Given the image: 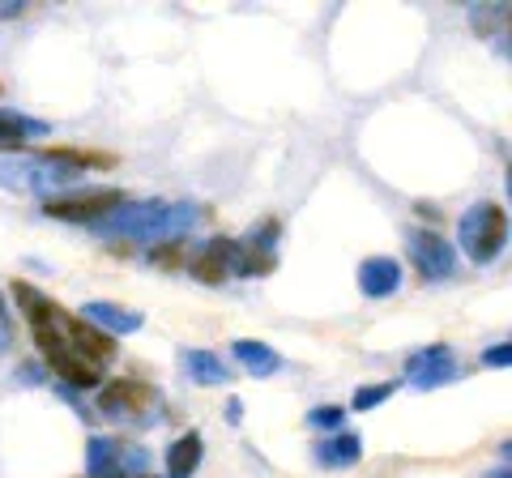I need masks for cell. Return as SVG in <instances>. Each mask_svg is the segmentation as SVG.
Segmentation results:
<instances>
[{
	"label": "cell",
	"instance_id": "obj_10",
	"mask_svg": "<svg viewBox=\"0 0 512 478\" xmlns=\"http://www.w3.org/2000/svg\"><path fill=\"white\" fill-rule=\"evenodd\" d=\"M457 376H461V363L453 355V346H444V342L406 359V380L414 389H444V385H453Z\"/></svg>",
	"mask_w": 512,
	"mask_h": 478
},
{
	"label": "cell",
	"instance_id": "obj_19",
	"mask_svg": "<svg viewBox=\"0 0 512 478\" xmlns=\"http://www.w3.org/2000/svg\"><path fill=\"white\" fill-rule=\"evenodd\" d=\"M205 457V440L201 432H184L180 440L167 449V478H192Z\"/></svg>",
	"mask_w": 512,
	"mask_h": 478
},
{
	"label": "cell",
	"instance_id": "obj_16",
	"mask_svg": "<svg viewBox=\"0 0 512 478\" xmlns=\"http://www.w3.org/2000/svg\"><path fill=\"white\" fill-rule=\"evenodd\" d=\"M312 457H316V466H325V470H346V466H355V461L363 457V436L333 432V436H325L316 444Z\"/></svg>",
	"mask_w": 512,
	"mask_h": 478
},
{
	"label": "cell",
	"instance_id": "obj_13",
	"mask_svg": "<svg viewBox=\"0 0 512 478\" xmlns=\"http://www.w3.org/2000/svg\"><path fill=\"white\" fill-rule=\"evenodd\" d=\"M60 333L69 338V346L77 350V355H86V359L94 363V368H103V363H107L111 355H116V342H111L103 329L86 325L82 316H77V321H73V316H64V321H60Z\"/></svg>",
	"mask_w": 512,
	"mask_h": 478
},
{
	"label": "cell",
	"instance_id": "obj_7",
	"mask_svg": "<svg viewBox=\"0 0 512 478\" xmlns=\"http://www.w3.org/2000/svg\"><path fill=\"white\" fill-rule=\"evenodd\" d=\"M150 466V453L141 444H124L111 436H94L86 444V474L90 478H128Z\"/></svg>",
	"mask_w": 512,
	"mask_h": 478
},
{
	"label": "cell",
	"instance_id": "obj_12",
	"mask_svg": "<svg viewBox=\"0 0 512 478\" xmlns=\"http://www.w3.org/2000/svg\"><path fill=\"white\" fill-rule=\"evenodd\" d=\"M13 299H18V312L30 321V329H56L64 321V308L52 295H43L39 286H30L22 278H13Z\"/></svg>",
	"mask_w": 512,
	"mask_h": 478
},
{
	"label": "cell",
	"instance_id": "obj_11",
	"mask_svg": "<svg viewBox=\"0 0 512 478\" xmlns=\"http://www.w3.org/2000/svg\"><path fill=\"white\" fill-rule=\"evenodd\" d=\"M192 269V278L205 282V286H218L235 274V239H210V244H201L192 257L184 261Z\"/></svg>",
	"mask_w": 512,
	"mask_h": 478
},
{
	"label": "cell",
	"instance_id": "obj_8",
	"mask_svg": "<svg viewBox=\"0 0 512 478\" xmlns=\"http://www.w3.org/2000/svg\"><path fill=\"white\" fill-rule=\"evenodd\" d=\"M406 248H410V261H414V269H419L423 282H444V278L457 274V248L448 244L444 235L419 227V231L406 235Z\"/></svg>",
	"mask_w": 512,
	"mask_h": 478
},
{
	"label": "cell",
	"instance_id": "obj_21",
	"mask_svg": "<svg viewBox=\"0 0 512 478\" xmlns=\"http://www.w3.org/2000/svg\"><path fill=\"white\" fill-rule=\"evenodd\" d=\"M397 385H402V380H380V385H363V389H355V402H350V406H355L359 414H363V410H376L384 397L397 393Z\"/></svg>",
	"mask_w": 512,
	"mask_h": 478
},
{
	"label": "cell",
	"instance_id": "obj_14",
	"mask_svg": "<svg viewBox=\"0 0 512 478\" xmlns=\"http://www.w3.org/2000/svg\"><path fill=\"white\" fill-rule=\"evenodd\" d=\"M82 321L94 325V329H103L107 338H124V333H137L141 325H146V316L133 312V308H120V304H107V299H90V304L82 308Z\"/></svg>",
	"mask_w": 512,
	"mask_h": 478
},
{
	"label": "cell",
	"instance_id": "obj_18",
	"mask_svg": "<svg viewBox=\"0 0 512 478\" xmlns=\"http://www.w3.org/2000/svg\"><path fill=\"white\" fill-rule=\"evenodd\" d=\"M235 359H239V368H244L248 376H256V380H265V376H274V372H282V355L269 342H256V338H239L235 346Z\"/></svg>",
	"mask_w": 512,
	"mask_h": 478
},
{
	"label": "cell",
	"instance_id": "obj_22",
	"mask_svg": "<svg viewBox=\"0 0 512 478\" xmlns=\"http://www.w3.org/2000/svg\"><path fill=\"white\" fill-rule=\"evenodd\" d=\"M342 423H346V410L342 406H316L308 414V427H316V432H338Z\"/></svg>",
	"mask_w": 512,
	"mask_h": 478
},
{
	"label": "cell",
	"instance_id": "obj_9",
	"mask_svg": "<svg viewBox=\"0 0 512 478\" xmlns=\"http://www.w3.org/2000/svg\"><path fill=\"white\" fill-rule=\"evenodd\" d=\"M278 235H282V227L269 218L256 231H248V239H235V274L239 278L269 274V269L278 265Z\"/></svg>",
	"mask_w": 512,
	"mask_h": 478
},
{
	"label": "cell",
	"instance_id": "obj_20",
	"mask_svg": "<svg viewBox=\"0 0 512 478\" xmlns=\"http://www.w3.org/2000/svg\"><path fill=\"white\" fill-rule=\"evenodd\" d=\"M26 137H47V124L18 111H0V150H18Z\"/></svg>",
	"mask_w": 512,
	"mask_h": 478
},
{
	"label": "cell",
	"instance_id": "obj_3",
	"mask_svg": "<svg viewBox=\"0 0 512 478\" xmlns=\"http://www.w3.org/2000/svg\"><path fill=\"white\" fill-rule=\"evenodd\" d=\"M457 239H461V252H466L474 265H491L504 252V244H508V214H504V205L474 201L470 210L457 218Z\"/></svg>",
	"mask_w": 512,
	"mask_h": 478
},
{
	"label": "cell",
	"instance_id": "obj_6",
	"mask_svg": "<svg viewBox=\"0 0 512 478\" xmlns=\"http://www.w3.org/2000/svg\"><path fill=\"white\" fill-rule=\"evenodd\" d=\"M124 201L128 197L120 193V188H86V193H73V197H47L43 214L60 218V222H86V227H94V222L116 214Z\"/></svg>",
	"mask_w": 512,
	"mask_h": 478
},
{
	"label": "cell",
	"instance_id": "obj_1",
	"mask_svg": "<svg viewBox=\"0 0 512 478\" xmlns=\"http://www.w3.org/2000/svg\"><path fill=\"white\" fill-rule=\"evenodd\" d=\"M201 218H205V210L192 201H124L111 218L94 222V231L167 244V239H184Z\"/></svg>",
	"mask_w": 512,
	"mask_h": 478
},
{
	"label": "cell",
	"instance_id": "obj_28",
	"mask_svg": "<svg viewBox=\"0 0 512 478\" xmlns=\"http://www.w3.org/2000/svg\"><path fill=\"white\" fill-rule=\"evenodd\" d=\"M487 478H512V470H508V466H500V470H491Z\"/></svg>",
	"mask_w": 512,
	"mask_h": 478
},
{
	"label": "cell",
	"instance_id": "obj_23",
	"mask_svg": "<svg viewBox=\"0 0 512 478\" xmlns=\"http://www.w3.org/2000/svg\"><path fill=\"white\" fill-rule=\"evenodd\" d=\"M483 363H487V368H508V363H512V350H508V342H495V346H487V350H483Z\"/></svg>",
	"mask_w": 512,
	"mask_h": 478
},
{
	"label": "cell",
	"instance_id": "obj_26",
	"mask_svg": "<svg viewBox=\"0 0 512 478\" xmlns=\"http://www.w3.org/2000/svg\"><path fill=\"white\" fill-rule=\"evenodd\" d=\"M22 9H26L22 0H0V18H18Z\"/></svg>",
	"mask_w": 512,
	"mask_h": 478
},
{
	"label": "cell",
	"instance_id": "obj_25",
	"mask_svg": "<svg viewBox=\"0 0 512 478\" xmlns=\"http://www.w3.org/2000/svg\"><path fill=\"white\" fill-rule=\"evenodd\" d=\"M239 419H244V402H239V397H231V402H227V423L235 427Z\"/></svg>",
	"mask_w": 512,
	"mask_h": 478
},
{
	"label": "cell",
	"instance_id": "obj_24",
	"mask_svg": "<svg viewBox=\"0 0 512 478\" xmlns=\"http://www.w3.org/2000/svg\"><path fill=\"white\" fill-rule=\"evenodd\" d=\"M9 346H13V316L5 308V299H0V355H9Z\"/></svg>",
	"mask_w": 512,
	"mask_h": 478
},
{
	"label": "cell",
	"instance_id": "obj_2",
	"mask_svg": "<svg viewBox=\"0 0 512 478\" xmlns=\"http://www.w3.org/2000/svg\"><path fill=\"white\" fill-rule=\"evenodd\" d=\"M86 171L60 163L52 154H5L0 158V188L9 193H35V197H60V188H73Z\"/></svg>",
	"mask_w": 512,
	"mask_h": 478
},
{
	"label": "cell",
	"instance_id": "obj_5",
	"mask_svg": "<svg viewBox=\"0 0 512 478\" xmlns=\"http://www.w3.org/2000/svg\"><path fill=\"white\" fill-rule=\"evenodd\" d=\"M99 410L116 423H141V427L163 419V414H158V393L137 385V380H116V385H107L99 393Z\"/></svg>",
	"mask_w": 512,
	"mask_h": 478
},
{
	"label": "cell",
	"instance_id": "obj_4",
	"mask_svg": "<svg viewBox=\"0 0 512 478\" xmlns=\"http://www.w3.org/2000/svg\"><path fill=\"white\" fill-rule=\"evenodd\" d=\"M35 342H39V350H43V359L52 363V372H56V380H64L69 389H94L99 385V368L86 359V355H77V350L69 346V338L60 333V325L56 329H35Z\"/></svg>",
	"mask_w": 512,
	"mask_h": 478
},
{
	"label": "cell",
	"instance_id": "obj_27",
	"mask_svg": "<svg viewBox=\"0 0 512 478\" xmlns=\"http://www.w3.org/2000/svg\"><path fill=\"white\" fill-rule=\"evenodd\" d=\"M22 385H43V372L35 368V363H26L22 368Z\"/></svg>",
	"mask_w": 512,
	"mask_h": 478
},
{
	"label": "cell",
	"instance_id": "obj_15",
	"mask_svg": "<svg viewBox=\"0 0 512 478\" xmlns=\"http://www.w3.org/2000/svg\"><path fill=\"white\" fill-rule=\"evenodd\" d=\"M397 286H402V265H397L393 257H367L359 265V291L367 299L397 295Z\"/></svg>",
	"mask_w": 512,
	"mask_h": 478
},
{
	"label": "cell",
	"instance_id": "obj_17",
	"mask_svg": "<svg viewBox=\"0 0 512 478\" xmlns=\"http://www.w3.org/2000/svg\"><path fill=\"white\" fill-rule=\"evenodd\" d=\"M180 368L188 372L192 385H205V389L227 385L231 380V368L214 355V350H180Z\"/></svg>",
	"mask_w": 512,
	"mask_h": 478
}]
</instances>
